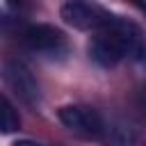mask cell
<instances>
[{"mask_svg":"<svg viewBox=\"0 0 146 146\" xmlns=\"http://www.w3.org/2000/svg\"><path fill=\"white\" fill-rule=\"evenodd\" d=\"M135 2H141V0H135Z\"/></svg>","mask_w":146,"mask_h":146,"instance_id":"cell-9","label":"cell"},{"mask_svg":"<svg viewBox=\"0 0 146 146\" xmlns=\"http://www.w3.org/2000/svg\"><path fill=\"white\" fill-rule=\"evenodd\" d=\"M144 50L146 41L139 25L114 14L100 30H96V36L89 41V57L103 68H112L125 57H141Z\"/></svg>","mask_w":146,"mask_h":146,"instance_id":"cell-1","label":"cell"},{"mask_svg":"<svg viewBox=\"0 0 146 146\" xmlns=\"http://www.w3.org/2000/svg\"><path fill=\"white\" fill-rule=\"evenodd\" d=\"M23 41H25V46L30 50L41 52L46 57H57V55H64L68 50L64 32L57 30V27H52V25H46V23L30 25L23 32Z\"/></svg>","mask_w":146,"mask_h":146,"instance_id":"cell-4","label":"cell"},{"mask_svg":"<svg viewBox=\"0 0 146 146\" xmlns=\"http://www.w3.org/2000/svg\"><path fill=\"white\" fill-rule=\"evenodd\" d=\"M62 21L73 30H100L110 21V11L98 0H64L59 7Z\"/></svg>","mask_w":146,"mask_h":146,"instance_id":"cell-2","label":"cell"},{"mask_svg":"<svg viewBox=\"0 0 146 146\" xmlns=\"http://www.w3.org/2000/svg\"><path fill=\"white\" fill-rule=\"evenodd\" d=\"M21 128V116L16 112V107L7 100V96L0 94V132L2 135H11Z\"/></svg>","mask_w":146,"mask_h":146,"instance_id":"cell-6","label":"cell"},{"mask_svg":"<svg viewBox=\"0 0 146 146\" xmlns=\"http://www.w3.org/2000/svg\"><path fill=\"white\" fill-rule=\"evenodd\" d=\"M57 119L68 132L82 139H100L105 132V119L87 105H64L57 110Z\"/></svg>","mask_w":146,"mask_h":146,"instance_id":"cell-3","label":"cell"},{"mask_svg":"<svg viewBox=\"0 0 146 146\" xmlns=\"http://www.w3.org/2000/svg\"><path fill=\"white\" fill-rule=\"evenodd\" d=\"M11 146H41V144H36V141H32V139H18V141H14Z\"/></svg>","mask_w":146,"mask_h":146,"instance_id":"cell-7","label":"cell"},{"mask_svg":"<svg viewBox=\"0 0 146 146\" xmlns=\"http://www.w3.org/2000/svg\"><path fill=\"white\" fill-rule=\"evenodd\" d=\"M11 7H23V5H27V0H7Z\"/></svg>","mask_w":146,"mask_h":146,"instance_id":"cell-8","label":"cell"},{"mask_svg":"<svg viewBox=\"0 0 146 146\" xmlns=\"http://www.w3.org/2000/svg\"><path fill=\"white\" fill-rule=\"evenodd\" d=\"M2 80L7 82V87L30 107L41 103V91H39V82L34 80V75L30 73V68H25L21 62H5L2 64Z\"/></svg>","mask_w":146,"mask_h":146,"instance_id":"cell-5","label":"cell"}]
</instances>
